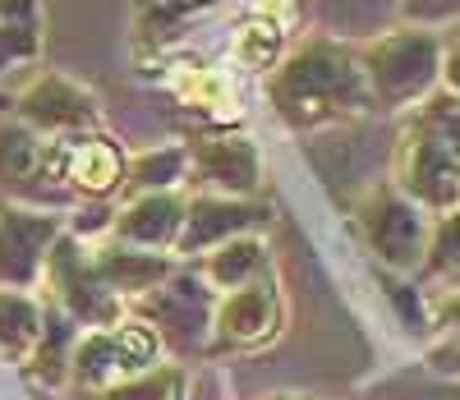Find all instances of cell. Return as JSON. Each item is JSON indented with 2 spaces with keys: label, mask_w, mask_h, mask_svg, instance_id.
Here are the masks:
<instances>
[{
  "label": "cell",
  "mask_w": 460,
  "mask_h": 400,
  "mask_svg": "<svg viewBox=\"0 0 460 400\" xmlns=\"http://www.w3.org/2000/svg\"><path fill=\"white\" fill-rule=\"evenodd\" d=\"M267 93H272L281 120L295 129H318L332 120L359 115L373 102L359 56L336 42H309L304 51H295L286 65L267 74Z\"/></svg>",
  "instance_id": "1"
},
{
  "label": "cell",
  "mask_w": 460,
  "mask_h": 400,
  "mask_svg": "<svg viewBox=\"0 0 460 400\" xmlns=\"http://www.w3.org/2000/svg\"><path fill=\"white\" fill-rule=\"evenodd\" d=\"M401 193L419 208H460V97L433 93L414 106L396 162Z\"/></svg>",
  "instance_id": "2"
},
{
  "label": "cell",
  "mask_w": 460,
  "mask_h": 400,
  "mask_svg": "<svg viewBox=\"0 0 460 400\" xmlns=\"http://www.w3.org/2000/svg\"><path fill=\"white\" fill-rule=\"evenodd\" d=\"M157 364H162V341L152 336V327H143L138 317H120L115 327L79 332L74 354H69V382L84 396H93Z\"/></svg>",
  "instance_id": "3"
},
{
  "label": "cell",
  "mask_w": 460,
  "mask_h": 400,
  "mask_svg": "<svg viewBox=\"0 0 460 400\" xmlns=\"http://www.w3.org/2000/svg\"><path fill=\"white\" fill-rule=\"evenodd\" d=\"M364 69V84H368V97L382 102V106H410V102H424L433 78L442 69V47L433 32H387L364 51L359 60Z\"/></svg>",
  "instance_id": "4"
},
{
  "label": "cell",
  "mask_w": 460,
  "mask_h": 400,
  "mask_svg": "<svg viewBox=\"0 0 460 400\" xmlns=\"http://www.w3.org/2000/svg\"><path fill=\"white\" fill-rule=\"evenodd\" d=\"M212 308H217V290H208L199 271H171L157 290L138 299V323L152 327L162 350L203 354L212 350Z\"/></svg>",
  "instance_id": "5"
},
{
  "label": "cell",
  "mask_w": 460,
  "mask_h": 400,
  "mask_svg": "<svg viewBox=\"0 0 460 400\" xmlns=\"http://www.w3.org/2000/svg\"><path fill=\"white\" fill-rule=\"evenodd\" d=\"M47 281H51V304L60 308V313H69L79 327H88V332H102V327H115L125 317V299H115L111 295V286L97 276V267H93V253L79 244V239H69V235H60L56 244H51V253H47Z\"/></svg>",
  "instance_id": "6"
},
{
  "label": "cell",
  "mask_w": 460,
  "mask_h": 400,
  "mask_svg": "<svg viewBox=\"0 0 460 400\" xmlns=\"http://www.w3.org/2000/svg\"><path fill=\"white\" fill-rule=\"evenodd\" d=\"M359 226H364L368 249L377 253L382 267H392V271H414V267H424L433 226L424 221V208L410 203L401 189L373 193L368 203H364V212H359Z\"/></svg>",
  "instance_id": "7"
},
{
  "label": "cell",
  "mask_w": 460,
  "mask_h": 400,
  "mask_svg": "<svg viewBox=\"0 0 460 400\" xmlns=\"http://www.w3.org/2000/svg\"><path fill=\"white\" fill-rule=\"evenodd\" d=\"M281 332V295L272 276L253 286L217 295L212 308V350H258Z\"/></svg>",
  "instance_id": "8"
},
{
  "label": "cell",
  "mask_w": 460,
  "mask_h": 400,
  "mask_svg": "<svg viewBox=\"0 0 460 400\" xmlns=\"http://www.w3.org/2000/svg\"><path fill=\"white\" fill-rule=\"evenodd\" d=\"M60 239V221L47 212L0 208V286L28 290L47 267V253Z\"/></svg>",
  "instance_id": "9"
},
{
  "label": "cell",
  "mask_w": 460,
  "mask_h": 400,
  "mask_svg": "<svg viewBox=\"0 0 460 400\" xmlns=\"http://www.w3.org/2000/svg\"><path fill=\"white\" fill-rule=\"evenodd\" d=\"M19 111H23V125H28V129H47V134H56V138H65V134H88V129L97 125L93 102L74 88V84L56 78V74L42 78V84H32V88L23 93Z\"/></svg>",
  "instance_id": "10"
},
{
  "label": "cell",
  "mask_w": 460,
  "mask_h": 400,
  "mask_svg": "<svg viewBox=\"0 0 460 400\" xmlns=\"http://www.w3.org/2000/svg\"><path fill=\"white\" fill-rule=\"evenodd\" d=\"M184 226V203L175 193H138L134 203L111 217V235L115 244H129V249H175V235Z\"/></svg>",
  "instance_id": "11"
},
{
  "label": "cell",
  "mask_w": 460,
  "mask_h": 400,
  "mask_svg": "<svg viewBox=\"0 0 460 400\" xmlns=\"http://www.w3.org/2000/svg\"><path fill=\"white\" fill-rule=\"evenodd\" d=\"M253 221H258V212L235 203V198H194V203L184 208V226L175 235V253L217 249V244H226V239L244 235Z\"/></svg>",
  "instance_id": "12"
},
{
  "label": "cell",
  "mask_w": 460,
  "mask_h": 400,
  "mask_svg": "<svg viewBox=\"0 0 460 400\" xmlns=\"http://www.w3.org/2000/svg\"><path fill=\"white\" fill-rule=\"evenodd\" d=\"M97 276L111 286L115 299H143L147 290H157L166 276L175 271V262L166 253H147V249H129V244H106L93 253Z\"/></svg>",
  "instance_id": "13"
},
{
  "label": "cell",
  "mask_w": 460,
  "mask_h": 400,
  "mask_svg": "<svg viewBox=\"0 0 460 400\" xmlns=\"http://www.w3.org/2000/svg\"><path fill=\"white\" fill-rule=\"evenodd\" d=\"M189 166H194L212 189L230 193H249L258 184V152L249 138H199L189 147Z\"/></svg>",
  "instance_id": "14"
},
{
  "label": "cell",
  "mask_w": 460,
  "mask_h": 400,
  "mask_svg": "<svg viewBox=\"0 0 460 400\" xmlns=\"http://www.w3.org/2000/svg\"><path fill=\"white\" fill-rule=\"evenodd\" d=\"M199 276L208 281V290H221V295L226 290H240V286H253V281H262V276H267V244H262V239H253V235L226 239V244H217L203 258Z\"/></svg>",
  "instance_id": "15"
},
{
  "label": "cell",
  "mask_w": 460,
  "mask_h": 400,
  "mask_svg": "<svg viewBox=\"0 0 460 400\" xmlns=\"http://www.w3.org/2000/svg\"><path fill=\"white\" fill-rule=\"evenodd\" d=\"M74 341H79V323L69 313H60L56 304L42 308V336H37L32 354H28V373L47 387H60L69 382V354H74Z\"/></svg>",
  "instance_id": "16"
},
{
  "label": "cell",
  "mask_w": 460,
  "mask_h": 400,
  "mask_svg": "<svg viewBox=\"0 0 460 400\" xmlns=\"http://www.w3.org/2000/svg\"><path fill=\"white\" fill-rule=\"evenodd\" d=\"M37 336H42V304L23 290H0V354L10 364H28Z\"/></svg>",
  "instance_id": "17"
},
{
  "label": "cell",
  "mask_w": 460,
  "mask_h": 400,
  "mask_svg": "<svg viewBox=\"0 0 460 400\" xmlns=\"http://www.w3.org/2000/svg\"><path fill=\"white\" fill-rule=\"evenodd\" d=\"M42 152L47 143L28 125H5L0 129V180L14 189H32L37 175H42Z\"/></svg>",
  "instance_id": "18"
},
{
  "label": "cell",
  "mask_w": 460,
  "mask_h": 400,
  "mask_svg": "<svg viewBox=\"0 0 460 400\" xmlns=\"http://www.w3.org/2000/svg\"><path fill=\"white\" fill-rule=\"evenodd\" d=\"M235 60L244 65V69H253V74H272L277 65H281V56H286V28L277 23V19H267V14H258V19H249L240 32H235Z\"/></svg>",
  "instance_id": "19"
},
{
  "label": "cell",
  "mask_w": 460,
  "mask_h": 400,
  "mask_svg": "<svg viewBox=\"0 0 460 400\" xmlns=\"http://www.w3.org/2000/svg\"><path fill=\"white\" fill-rule=\"evenodd\" d=\"M189 391V378L180 364H157V369H147L138 378H125V382H115L106 391H93L84 400H184Z\"/></svg>",
  "instance_id": "20"
},
{
  "label": "cell",
  "mask_w": 460,
  "mask_h": 400,
  "mask_svg": "<svg viewBox=\"0 0 460 400\" xmlns=\"http://www.w3.org/2000/svg\"><path fill=\"white\" fill-rule=\"evenodd\" d=\"M189 166V152L184 147H162V152H147L134 162V171H125V184L134 193H166Z\"/></svg>",
  "instance_id": "21"
},
{
  "label": "cell",
  "mask_w": 460,
  "mask_h": 400,
  "mask_svg": "<svg viewBox=\"0 0 460 400\" xmlns=\"http://www.w3.org/2000/svg\"><path fill=\"white\" fill-rule=\"evenodd\" d=\"M424 271L429 276H460V208H451L433 235H429V253H424Z\"/></svg>",
  "instance_id": "22"
},
{
  "label": "cell",
  "mask_w": 460,
  "mask_h": 400,
  "mask_svg": "<svg viewBox=\"0 0 460 400\" xmlns=\"http://www.w3.org/2000/svg\"><path fill=\"white\" fill-rule=\"evenodd\" d=\"M429 327L460 341V286H442L429 295Z\"/></svg>",
  "instance_id": "23"
},
{
  "label": "cell",
  "mask_w": 460,
  "mask_h": 400,
  "mask_svg": "<svg viewBox=\"0 0 460 400\" xmlns=\"http://www.w3.org/2000/svg\"><path fill=\"white\" fill-rule=\"evenodd\" d=\"M37 51V32H32V19L28 23H0V69L10 60H23Z\"/></svg>",
  "instance_id": "24"
},
{
  "label": "cell",
  "mask_w": 460,
  "mask_h": 400,
  "mask_svg": "<svg viewBox=\"0 0 460 400\" xmlns=\"http://www.w3.org/2000/svg\"><path fill=\"white\" fill-rule=\"evenodd\" d=\"M401 14L414 23H447L460 19V0H401Z\"/></svg>",
  "instance_id": "25"
},
{
  "label": "cell",
  "mask_w": 460,
  "mask_h": 400,
  "mask_svg": "<svg viewBox=\"0 0 460 400\" xmlns=\"http://www.w3.org/2000/svg\"><path fill=\"white\" fill-rule=\"evenodd\" d=\"M433 369H438V373L460 378V341H447L442 350H433Z\"/></svg>",
  "instance_id": "26"
},
{
  "label": "cell",
  "mask_w": 460,
  "mask_h": 400,
  "mask_svg": "<svg viewBox=\"0 0 460 400\" xmlns=\"http://www.w3.org/2000/svg\"><path fill=\"white\" fill-rule=\"evenodd\" d=\"M447 84H451V93L460 97V42L447 51Z\"/></svg>",
  "instance_id": "27"
}]
</instances>
